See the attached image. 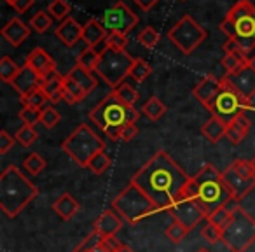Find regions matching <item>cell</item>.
<instances>
[{
    "instance_id": "obj_1",
    "label": "cell",
    "mask_w": 255,
    "mask_h": 252,
    "mask_svg": "<svg viewBox=\"0 0 255 252\" xmlns=\"http://www.w3.org/2000/svg\"><path fill=\"white\" fill-rule=\"evenodd\" d=\"M189 181L191 177L164 151H157L131 179L133 184L152 200L159 212H168V209L184 195Z\"/></svg>"
},
{
    "instance_id": "obj_2",
    "label": "cell",
    "mask_w": 255,
    "mask_h": 252,
    "mask_svg": "<svg viewBox=\"0 0 255 252\" xmlns=\"http://www.w3.org/2000/svg\"><path fill=\"white\" fill-rule=\"evenodd\" d=\"M184 193L205 209L206 216L234 200L233 193L224 181L222 172L217 170L213 165H205L194 177H191Z\"/></svg>"
},
{
    "instance_id": "obj_3",
    "label": "cell",
    "mask_w": 255,
    "mask_h": 252,
    "mask_svg": "<svg viewBox=\"0 0 255 252\" xmlns=\"http://www.w3.org/2000/svg\"><path fill=\"white\" fill-rule=\"evenodd\" d=\"M39 195V189L21 174L18 167L9 165L0 174V209L7 217H18Z\"/></svg>"
},
{
    "instance_id": "obj_4",
    "label": "cell",
    "mask_w": 255,
    "mask_h": 252,
    "mask_svg": "<svg viewBox=\"0 0 255 252\" xmlns=\"http://www.w3.org/2000/svg\"><path fill=\"white\" fill-rule=\"evenodd\" d=\"M138 117H140L138 110L135 107H129L121 102L114 91L110 95H107L89 112V119L112 140H119L121 128L128 123H136Z\"/></svg>"
},
{
    "instance_id": "obj_5",
    "label": "cell",
    "mask_w": 255,
    "mask_h": 252,
    "mask_svg": "<svg viewBox=\"0 0 255 252\" xmlns=\"http://www.w3.org/2000/svg\"><path fill=\"white\" fill-rule=\"evenodd\" d=\"M220 32L240 47L255 46V5L250 0H240L227 11L220 23Z\"/></svg>"
},
{
    "instance_id": "obj_6",
    "label": "cell",
    "mask_w": 255,
    "mask_h": 252,
    "mask_svg": "<svg viewBox=\"0 0 255 252\" xmlns=\"http://www.w3.org/2000/svg\"><path fill=\"white\" fill-rule=\"evenodd\" d=\"M112 209L126 221L128 224H136L138 221L145 219L154 212H159L154 202L138 188L136 184L129 182L119 195L114 198Z\"/></svg>"
},
{
    "instance_id": "obj_7",
    "label": "cell",
    "mask_w": 255,
    "mask_h": 252,
    "mask_svg": "<svg viewBox=\"0 0 255 252\" xmlns=\"http://www.w3.org/2000/svg\"><path fill=\"white\" fill-rule=\"evenodd\" d=\"M61 149L68 158L75 161L79 167L88 168L93 156L105 151V142L91 130L88 124H79L77 128L61 142Z\"/></svg>"
},
{
    "instance_id": "obj_8",
    "label": "cell",
    "mask_w": 255,
    "mask_h": 252,
    "mask_svg": "<svg viewBox=\"0 0 255 252\" xmlns=\"http://www.w3.org/2000/svg\"><path fill=\"white\" fill-rule=\"evenodd\" d=\"M255 242V219L238 205L233 221L222 231V244L231 252H245Z\"/></svg>"
},
{
    "instance_id": "obj_9",
    "label": "cell",
    "mask_w": 255,
    "mask_h": 252,
    "mask_svg": "<svg viewBox=\"0 0 255 252\" xmlns=\"http://www.w3.org/2000/svg\"><path fill=\"white\" fill-rule=\"evenodd\" d=\"M135 58L131 54H128L126 51H114L107 49L105 53L100 56L98 67L95 72H98V75L107 82V86L112 88V91L116 88H119L123 82H126V77L129 75L133 67Z\"/></svg>"
},
{
    "instance_id": "obj_10",
    "label": "cell",
    "mask_w": 255,
    "mask_h": 252,
    "mask_svg": "<svg viewBox=\"0 0 255 252\" xmlns=\"http://www.w3.org/2000/svg\"><path fill=\"white\" fill-rule=\"evenodd\" d=\"M168 39L178 51H182L184 54H191L206 39V30L196 19L185 14L170 28Z\"/></svg>"
},
{
    "instance_id": "obj_11",
    "label": "cell",
    "mask_w": 255,
    "mask_h": 252,
    "mask_svg": "<svg viewBox=\"0 0 255 252\" xmlns=\"http://www.w3.org/2000/svg\"><path fill=\"white\" fill-rule=\"evenodd\" d=\"M227 188L231 189L234 200H243L255 188V168L252 161L236 160L222 172Z\"/></svg>"
},
{
    "instance_id": "obj_12",
    "label": "cell",
    "mask_w": 255,
    "mask_h": 252,
    "mask_svg": "<svg viewBox=\"0 0 255 252\" xmlns=\"http://www.w3.org/2000/svg\"><path fill=\"white\" fill-rule=\"evenodd\" d=\"M250 109H255L252 100L243 98L240 93H236L233 88H229L226 84H222L220 93L212 102V105L208 107L210 114L213 117H219V119L226 121V123L233 119V117L241 116V114H245V110Z\"/></svg>"
},
{
    "instance_id": "obj_13",
    "label": "cell",
    "mask_w": 255,
    "mask_h": 252,
    "mask_svg": "<svg viewBox=\"0 0 255 252\" xmlns=\"http://www.w3.org/2000/svg\"><path fill=\"white\" fill-rule=\"evenodd\" d=\"M100 21L109 30V33L116 32V33H124V35H128V33L138 25V16L128 7L124 2L119 0L112 7H109L103 12Z\"/></svg>"
},
{
    "instance_id": "obj_14",
    "label": "cell",
    "mask_w": 255,
    "mask_h": 252,
    "mask_svg": "<svg viewBox=\"0 0 255 252\" xmlns=\"http://www.w3.org/2000/svg\"><path fill=\"white\" fill-rule=\"evenodd\" d=\"M168 214H170L177 223L184 224L189 231L198 226L203 219H206L205 209H203L194 198L185 195V193L168 209Z\"/></svg>"
},
{
    "instance_id": "obj_15",
    "label": "cell",
    "mask_w": 255,
    "mask_h": 252,
    "mask_svg": "<svg viewBox=\"0 0 255 252\" xmlns=\"http://www.w3.org/2000/svg\"><path fill=\"white\" fill-rule=\"evenodd\" d=\"M222 84L233 88L236 93H240L243 98L252 100L255 96V67L254 65H245L240 70L233 74H226L222 79Z\"/></svg>"
},
{
    "instance_id": "obj_16",
    "label": "cell",
    "mask_w": 255,
    "mask_h": 252,
    "mask_svg": "<svg viewBox=\"0 0 255 252\" xmlns=\"http://www.w3.org/2000/svg\"><path fill=\"white\" fill-rule=\"evenodd\" d=\"M220 89H222V81L217 79L215 75L208 74L192 88V95L205 109H208L213 100L217 98V95L220 93Z\"/></svg>"
},
{
    "instance_id": "obj_17",
    "label": "cell",
    "mask_w": 255,
    "mask_h": 252,
    "mask_svg": "<svg viewBox=\"0 0 255 252\" xmlns=\"http://www.w3.org/2000/svg\"><path fill=\"white\" fill-rule=\"evenodd\" d=\"M25 65L33 68L40 79H46L47 75L56 72V63H54L53 56L46 49H42V47H35V49L30 51V54L25 60Z\"/></svg>"
},
{
    "instance_id": "obj_18",
    "label": "cell",
    "mask_w": 255,
    "mask_h": 252,
    "mask_svg": "<svg viewBox=\"0 0 255 252\" xmlns=\"http://www.w3.org/2000/svg\"><path fill=\"white\" fill-rule=\"evenodd\" d=\"M82 30L84 26L81 23H77V19L67 18L65 21H61L60 25L54 28V35L61 40L67 47H74L79 40H82Z\"/></svg>"
},
{
    "instance_id": "obj_19",
    "label": "cell",
    "mask_w": 255,
    "mask_h": 252,
    "mask_svg": "<svg viewBox=\"0 0 255 252\" xmlns=\"http://www.w3.org/2000/svg\"><path fill=\"white\" fill-rule=\"evenodd\" d=\"M121 228H123V217L114 209H110V210H105V212L95 221L93 230L98 231L103 238H112V237H116V233Z\"/></svg>"
},
{
    "instance_id": "obj_20",
    "label": "cell",
    "mask_w": 255,
    "mask_h": 252,
    "mask_svg": "<svg viewBox=\"0 0 255 252\" xmlns=\"http://www.w3.org/2000/svg\"><path fill=\"white\" fill-rule=\"evenodd\" d=\"M40 81H42V79L35 74V70H33V68H30L28 65H23L21 72H19L18 77L11 82V86L19 93V96L23 98V96L30 95L32 91L39 89L40 88Z\"/></svg>"
},
{
    "instance_id": "obj_21",
    "label": "cell",
    "mask_w": 255,
    "mask_h": 252,
    "mask_svg": "<svg viewBox=\"0 0 255 252\" xmlns=\"http://www.w3.org/2000/svg\"><path fill=\"white\" fill-rule=\"evenodd\" d=\"M2 37L7 40L11 46L18 47L30 37V28L26 23H23L19 18H12L7 21V25L2 28Z\"/></svg>"
},
{
    "instance_id": "obj_22",
    "label": "cell",
    "mask_w": 255,
    "mask_h": 252,
    "mask_svg": "<svg viewBox=\"0 0 255 252\" xmlns=\"http://www.w3.org/2000/svg\"><path fill=\"white\" fill-rule=\"evenodd\" d=\"M250 132V121L245 114L233 117L231 121H227V130H226V139L229 140L233 146H238L245 140V137Z\"/></svg>"
},
{
    "instance_id": "obj_23",
    "label": "cell",
    "mask_w": 255,
    "mask_h": 252,
    "mask_svg": "<svg viewBox=\"0 0 255 252\" xmlns=\"http://www.w3.org/2000/svg\"><path fill=\"white\" fill-rule=\"evenodd\" d=\"M40 88L47 95L51 103H58L63 100V89H65V75H60L58 72H53L46 79L40 81Z\"/></svg>"
},
{
    "instance_id": "obj_24",
    "label": "cell",
    "mask_w": 255,
    "mask_h": 252,
    "mask_svg": "<svg viewBox=\"0 0 255 252\" xmlns=\"http://www.w3.org/2000/svg\"><path fill=\"white\" fill-rule=\"evenodd\" d=\"M107 37H109V30L103 26V23L100 21V19L91 18L84 25V30H82V40L88 44V47L98 46L100 42L107 40Z\"/></svg>"
},
{
    "instance_id": "obj_25",
    "label": "cell",
    "mask_w": 255,
    "mask_h": 252,
    "mask_svg": "<svg viewBox=\"0 0 255 252\" xmlns=\"http://www.w3.org/2000/svg\"><path fill=\"white\" fill-rule=\"evenodd\" d=\"M79 209H81V205H79V202L70 195V193H63V195L53 203L54 214L63 221H70L72 217H75V214L79 212Z\"/></svg>"
},
{
    "instance_id": "obj_26",
    "label": "cell",
    "mask_w": 255,
    "mask_h": 252,
    "mask_svg": "<svg viewBox=\"0 0 255 252\" xmlns=\"http://www.w3.org/2000/svg\"><path fill=\"white\" fill-rule=\"evenodd\" d=\"M238 207V200H231L227 205L220 207V209L213 210L212 214H208L206 216V221L212 224H215V226H219L220 230H226L227 226H229V223L233 221V216H234V210H236Z\"/></svg>"
},
{
    "instance_id": "obj_27",
    "label": "cell",
    "mask_w": 255,
    "mask_h": 252,
    "mask_svg": "<svg viewBox=\"0 0 255 252\" xmlns=\"http://www.w3.org/2000/svg\"><path fill=\"white\" fill-rule=\"evenodd\" d=\"M226 130H227V123L219 117H210L205 124H203L201 133L206 140H210L212 144H217L226 137Z\"/></svg>"
},
{
    "instance_id": "obj_28",
    "label": "cell",
    "mask_w": 255,
    "mask_h": 252,
    "mask_svg": "<svg viewBox=\"0 0 255 252\" xmlns=\"http://www.w3.org/2000/svg\"><path fill=\"white\" fill-rule=\"evenodd\" d=\"M67 77H70L72 81L77 82V84L81 86L86 93L93 91V89H95V86H96V79L93 77L91 72L84 70V68H81L79 65H75L74 68H70V72L67 74Z\"/></svg>"
},
{
    "instance_id": "obj_29",
    "label": "cell",
    "mask_w": 255,
    "mask_h": 252,
    "mask_svg": "<svg viewBox=\"0 0 255 252\" xmlns=\"http://www.w3.org/2000/svg\"><path fill=\"white\" fill-rule=\"evenodd\" d=\"M88 96V93L81 88L75 81L65 75V89H63V100L68 105H75V103L82 102Z\"/></svg>"
},
{
    "instance_id": "obj_30",
    "label": "cell",
    "mask_w": 255,
    "mask_h": 252,
    "mask_svg": "<svg viewBox=\"0 0 255 252\" xmlns=\"http://www.w3.org/2000/svg\"><path fill=\"white\" fill-rule=\"evenodd\" d=\"M142 112H143V116L149 117L150 121H159L161 117L164 116V112H166V105H164L157 96H150V98L143 103Z\"/></svg>"
},
{
    "instance_id": "obj_31",
    "label": "cell",
    "mask_w": 255,
    "mask_h": 252,
    "mask_svg": "<svg viewBox=\"0 0 255 252\" xmlns=\"http://www.w3.org/2000/svg\"><path fill=\"white\" fill-rule=\"evenodd\" d=\"M224 51H226V53L238 54L247 65L255 63V46L254 47H240L234 40L227 39V42H224Z\"/></svg>"
},
{
    "instance_id": "obj_32",
    "label": "cell",
    "mask_w": 255,
    "mask_h": 252,
    "mask_svg": "<svg viewBox=\"0 0 255 252\" xmlns=\"http://www.w3.org/2000/svg\"><path fill=\"white\" fill-rule=\"evenodd\" d=\"M19 72H21V67H19L16 61H12L9 56H4L0 60V79L4 82L11 84V82L18 77Z\"/></svg>"
},
{
    "instance_id": "obj_33",
    "label": "cell",
    "mask_w": 255,
    "mask_h": 252,
    "mask_svg": "<svg viewBox=\"0 0 255 252\" xmlns=\"http://www.w3.org/2000/svg\"><path fill=\"white\" fill-rule=\"evenodd\" d=\"M47 12L53 16V19L61 23L67 18H70V4L67 0H51L47 5Z\"/></svg>"
},
{
    "instance_id": "obj_34",
    "label": "cell",
    "mask_w": 255,
    "mask_h": 252,
    "mask_svg": "<svg viewBox=\"0 0 255 252\" xmlns=\"http://www.w3.org/2000/svg\"><path fill=\"white\" fill-rule=\"evenodd\" d=\"M47 102H49V98H47V95L44 93L42 88L35 89V91H32L30 95H26L21 98L23 107H32V109H39V110L46 109Z\"/></svg>"
},
{
    "instance_id": "obj_35",
    "label": "cell",
    "mask_w": 255,
    "mask_h": 252,
    "mask_svg": "<svg viewBox=\"0 0 255 252\" xmlns=\"http://www.w3.org/2000/svg\"><path fill=\"white\" fill-rule=\"evenodd\" d=\"M98 61H100V54L96 53L93 47H88V49H84L81 54L77 56V63L81 68H84V70H96V67H98Z\"/></svg>"
},
{
    "instance_id": "obj_36",
    "label": "cell",
    "mask_w": 255,
    "mask_h": 252,
    "mask_svg": "<svg viewBox=\"0 0 255 252\" xmlns=\"http://www.w3.org/2000/svg\"><path fill=\"white\" fill-rule=\"evenodd\" d=\"M46 160L40 156L39 153H32L23 160V168L28 172L30 175H40L46 168Z\"/></svg>"
},
{
    "instance_id": "obj_37",
    "label": "cell",
    "mask_w": 255,
    "mask_h": 252,
    "mask_svg": "<svg viewBox=\"0 0 255 252\" xmlns=\"http://www.w3.org/2000/svg\"><path fill=\"white\" fill-rule=\"evenodd\" d=\"M114 93H116V96L121 100V102L126 103V105H129V107H135L136 100H138V91H136L131 84H128V82H123L119 88L114 89Z\"/></svg>"
},
{
    "instance_id": "obj_38",
    "label": "cell",
    "mask_w": 255,
    "mask_h": 252,
    "mask_svg": "<svg viewBox=\"0 0 255 252\" xmlns=\"http://www.w3.org/2000/svg\"><path fill=\"white\" fill-rule=\"evenodd\" d=\"M53 25V16L47 11H39L30 19V28H33L37 33H46Z\"/></svg>"
},
{
    "instance_id": "obj_39",
    "label": "cell",
    "mask_w": 255,
    "mask_h": 252,
    "mask_svg": "<svg viewBox=\"0 0 255 252\" xmlns=\"http://www.w3.org/2000/svg\"><path fill=\"white\" fill-rule=\"evenodd\" d=\"M150 72H152V67H150L145 60H142V58H135L131 72H129V77H131L135 82H143L150 75Z\"/></svg>"
},
{
    "instance_id": "obj_40",
    "label": "cell",
    "mask_w": 255,
    "mask_h": 252,
    "mask_svg": "<svg viewBox=\"0 0 255 252\" xmlns=\"http://www.w3.org/2000/svg\"><path fill=\"white\" fill-rule=\"evenodd\" d=\"M110 165H112V160H110L109 154H107L105 151H102V153H98V154H95V156H93V160L89 161L88 168L95 175H102V174H105V172L109 170Z\"/></svg>"
},
{
    "instance_id": "obj_41",
    "label": "cell",
    "mask_w": 255,
    "mask_h": 252,
    "mask_svg": "<svg viewBox=\"0 0 255 252\" xmlns=\"http://www.w3.org/2000/svg\"><path fill=\"white\" fill-rule=\"evenodd\" d=\"M136 39H138V42L142 44L143 47H147V49H154V47L157 46V42H159L161 33L157 32L154 26H145V28L138 33Z\"/></svg>"
},
{
    "instance_id": "obj_42",
    "label": "cell",
    "mask_w": 255,
    "mask_h": 252,
    "mask_svg": "<svg viewBox=\"0 0 255 252\" xmlns=\"http://www.w3.org/2000/svg\"><path fill=\"white\" fill-rule=\"evenodd\" d=\"M37 132L33 126H30V124H23L21 128L18 130V133H16V142H19L23 147H30L35 144L37 140Z\"/></svg>"
},
{
    "instance_id": "obj_43",
    "label": "cell",
    "mask_w": 255,
    "mask_h": 252,
    "mask_svg": "<svg viewBox=\"0 0 255 252\" xmlns=\"http://www.w3.org/2000/svg\"><path fill=\"white\" fill-rule=\"evenodd\" d=\"M220 63H222L226 74H233V72L240 70L241 67H245V65H247L240 56H238V54H234V53H226L222 56V60H220Z\"/></svg>"
},
{
    "instance_id": "obj_44",
    "label": "cell",
    "mask_w": 255,
    "mask_h": 252,
    "mask_svg": "<svg viewBox=\"0 0 255 252\" xmlns=\"http://www.w3.org/2000/svg\"><path fill=\"white\" fill-rule=\"evenodd\" d=\"M164 233H166V237H168V240H170V242H173V244H180V242L187 237L189 230L184 226V224H180V223H177V221H175L173 224H170V226L166 228V231H164Z\"/></svg>"
},
{
    "instance_id": "obj_45",
    "label": "cell",
    "mask_w": 255,
    "mask_h": 252,
    "mask_svg": "<svg viewBox=\"0 0 255 252\" xmlns=\"http://www.w3.org/2000/svg\"><path fill=\"white\" fill-rule=\"evenodd\" d=\"M102 242H103V237L98 233V231L93 230L91 233H89L88 237H86L84 240H82L81 244L74 249V252H89V251H93L98 244H102Z\"/></svg>"
},
{
    "instance_id": "obj_46",
    "label": "cell",
    "mask_w": 255,
    "mask_h": 252,
    "mask_svg": "<svg viewBox=\"0 0 255 252\" xmlns=\"http://www.w3.org/2000/svg\"><path fill=\"white\" fill-rule=\"evenodd\" d=\"M60 119H61V116H60V112H58L54 107H46V109H42V116H40V124H42L44 128H47V130H51V128H54L58 123H60Z\"/></svg>"
},
{
    "instance_id": "obj_47",
    "label": "cell",
    "mask_w": 255,
    "mask_h": 252,
    "mask_svg": "<svg viewBox=\"0 0 255 252\" xmlns=\"http://www.w3.org/2000/svg\"><path fill=\"white\" fill-rule=\"evenodd\" d=\"M107 46H109V49H114V51H126V46H128V35H124V33H109V37H107Z\"/></svg>"
},
{
    "instance_id": "obj_48",
    "label": "cell",
    "mask_w": 255,
    "mask_h": 252,
    "mask_svg": "<svg viewBox=\"0 0 255 252\" xmlns=\"http://www.w3.org/2000/svg\"><path fill=\"white\" fill-rule=\"evenodd\" d=\"M201 237L208 244H217V242H222V230L219 226H215V224L206 223V226L201 230Z\"/></svg>"
},
{
    "instance_id": "obj_49",
    "label": "cell",
    "mask_w": 255,
    "mask_h": 252,
    "mask_svg": "<svg viewBox=\"0 0 255 252\" xmlns=\"http://www.w3.org/2000/svg\"><path fill=\"white\" fill-rule=\"evenodd\" d=\"M40 116H42V110L32 109V107H23L21 112H19V119L25 124H30V126H35L37 123H40Z\"/></svg>"
},
{
    "instance_id": "obj_50",
    "label": "cell",
    "mask_w": 255,
    "mask_h": 252,
    "mask_svg": "<svg viewBox=\"0 0 255 252\" xmlns=\"http://www.w3.org/2000/svg\"><path fill=\"white\" fill-rule=\"evenodd\" d=\"M136 133H138V128H136V123H128V124H124L123 128H121L119 140H123V142H129V140L135 139Z\"/></svg>"
},
{
    "instance_id": "obj_51",
    "label": "cell",
    "mask_w": 255,
    "mask_h": 252,
    "mask_svg": "<svg viewBox=\"0 0 255 252\" xmlns=\"http://www.w3.org/2000/svg\"><path fill=\"white\" fill-rule=\"evenodd\" d=\"M16 142V137H11L5 130L0 132V154H7L9 149L14 146Z\"/></svg>"
},
{
    "instance_id": "obj_52",
    "label": "cell",
    "mask_w": 255,
    "mask_h": 252,
    "mask_svg": "<svg viewBox=\"0 0 255 252\" xmlns=\"http://www.w3.org/2000/svg\"><path fill=\"white\" fill-rule=\"evenodd\" d=\"M33 4H35V0H14V2H12L11 7L14 9L16 12H19V14H23V12L28 11V9L32 7Z\"/></svg>"
},
{
    "instance_id": "obj_53",
    "label": "cell",
    "mask_w": 255,
    "mask_h": 252,
    "mask_svg": "<svg viewBox=\"0 0 255 252\" xmlns=\"http://www.w3.org/2000/svg\"><path fill=\"white\" fill-rule=\"evenodd\" d=\"M133 2H135V4L142 9V11L147 12V11H150L152 7H156L159 0H133Z\"/></svg>"
},
{
    "instance_id": "obj_54",
    "label": "cell",
    "mask_w": 255,
    "mask_h": 252,
    "mask_svg": "<svg viewBox=\"0 0 255 252\" xmlns=\"http://www.w3.org/2000/svg\"><path fill=\"white\" fill-rule=\"evenodd\" d=\"M116 252H135V251H133V249L131 247H128V245H121V247L119 249H117V251Z\"/></svg>"
},
{
    "instance_id": "obj_55",
    "label": "cell",
    "mask_w": 255,
    "mask_h": 252,
    "mask_svg": "<svg viewBox=\"0 0 255 252\" xmlns=\"http://www.w3.org/2000/svg\"><path fill=\"white\" fill-rule=\"evenodd\" d=\"M198 252H210V251H208V249L203 247V249H198Z\"/></svg>"
},
{
    "instance_id": "obj_56",
    "label": "cell",
    "mask_w": 255,
    "mask_h": 252,
    "mask_svg": "<svg viewBox=\"0 0 255 252\" xmlns=\"http://www.w3.org/2000/svg\"><path fill=\"white\" fill-rule=\"evenodd\" d=\"M5 2H7L9 5H12V2H14V0H5Z\"/></svg>"
},
{
    "instance_id": "obj_57",
    "label": "cell",
    "mask_w": 255,
    "mask_h": 252,
    "mask_svg": "<svg viewBox=\"0 0 255 252\" xmlns=\"http://www.w3.org/2000/svg\"><path fill=\"white\" fill-rule=\"evenodd\" d=\"M252 165H254V168H255V158H254V160H252Z\"/></svg>"
},
{
    "instance_id": "obj_58",
    "label": "cell",
    "mask_w": 255,
    "mask_h": 252,
    "mask_svg": "<svg viewBox=\"0 0 255 252\" xmlns=\"http://www.w3.org/2000/svg\"><path fill=\"white\" fill-rule=\"evenodd\" d=\"M182 2H184V0H182Z\"/></svg>"
}]
</instances>
